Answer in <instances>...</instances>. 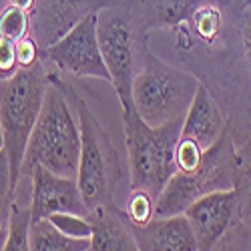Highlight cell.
I'll list each match as a JSON object with an SVG mask.
<instances>
[{
	"mask_svg": "<svg viewBox=\"0 0 251 251\" xmlns=\"http://www.w3.org/2000/svg\"><path fill=\"white\" fill-rule=\"evenodd\" d=\"M71 89L56 73L50 71V82L36 125L30 133L26 153L20 167V177H30L34 167L62 175L76 177L80 157V127L71 111Z\"/></svg>",
	"mask_w": 251,
	"mask_h": 251,
	"instance_id": "1",
	"label": "cell"
},
{
	"mask_svg": "<svg viewBox=\"0 0 251 251\" xmlns=\"http://www.w3.org/2000/svg\"><path fill=\"white\" fill-rule=\"evenodd\" d=\"M47 67L49 62L43 56L38 65L18 69L10 78L0 80V123L14 185H18L26 145L50 82V71Z\"/></svg>",
	"mask_w": 251,
	"mask_h": 251,
	"instance_id": "2",
	"label": "cell"
},
{
	"mask_svg": "<svg viewBox=\"0 0 251 251\" xmlns=\"http://www.w3.org/2000/svg\"><path fill=\"white\" fill-rule=\"evenodd\" d=\"M183 119L151 127L135 109L123 111L131 189H145L155 199L161 195L167 181L177 173L175 151L181 137Z\"/></svg>",
	"mask_w": 251,
	"mask_h": 251,
	"instance_id": "3",
	"label": "cell"
},
{
	"mask_svg": "<svg viewBox=\"0 0 251 251\" xmlns=\"http://www.w3.org/2000/svg\"><path fill=\"white\" fill-rule=\"evenodd\" d=\"M199 82V76L193 73L163 62L147 45L141 54V71H137L133 82L135 111L151 127L183 119L191 107Z\"/></svg>",
	"mask_w": 251,
	"mask_h": 251,
	"instance_id": "4",
	"label": "cell"
},
{
	"mask_svg": "<svg viewBox=\"0 0 251 251\" xmlns=\"http://www.w3.org/2000/svg\"><path fill=\"white\" fill-rule=\"evenodd\" d=\"M97 34L121 107L123 111H131L135 109L133 82L137 58L147 47V34L137 25L131 0H111L109 6L100 8L97 12Z\"/></svg>",
	"mask_w": 251,
	"mask_h": 251,
	"instance_id": "5",
	"label": "cell"
},
{
	"mask_svg": "<svg viewBox=\"0 0 251 251\" xmlns=\"http://www.w3.org/2000/svg\"><path fill=\"white\" fill-rule=\"evenodd\" d=\"M75 100L80 127V157L76 183L82 201L87 203L91 211L95 207L115 201V189L121 181V163L109 133L100 127L99 119L91 111L87 100H82L76 93Z\"/></svg>",
	"mask_w": 251,
	"mask_h": 251,
	"instance_id": "6",
	"label": "cell"
},
{
	"mask_svg": "<svg viewBox=\"0 0 251 251\" xmlns=\"http://www.w3.org/2000/svg\"><path fill=\"white\" fill-rule=\"evenodd\" d=\"M235 149L237 147L231 135V127H229L213 147L205 151L203 161L195 171H177L167 181L155 203V217L185 213L187 207L207 193L233 189Z\"/></svg>",
	"mask_w": 251,
	"mask_h": 251,
	"instance_id": "7",
	"label": "cell"
},
{
	"mask_svg": "<svg viewBox=\"0 0 251 251\" xmlns=\"http://www.w3.org/2000/svg\"><path fill=\"white\" fill-rule=\"evenodd\" d=\"M43 56L56 71L69 73L73 76H95L111 82V75L99 45L97 12L85 16L54 45L45 49Z\"/></svg>",
	"mask_w": 251,
	"mask_h": 251,
	"instance_id": "8",
	"label": "cell"
},
{
	"mask_svg": "<svg viewBox=\"0 0 251 251\" xmlns=\"http://www.w3.org/2000/svg\"><path fill=\"white\" fill-rule=\"evenodd\" d=\"M185 215L193 227L197 247L201 251L217 249L223 237L239 221L237 193L235 189L207 193L187 207Z\"/></svg>",
	"mask_w": 251,
	"mask_h": 251,
	"instance_id": "9",
	"label": "cell"
},
{
	"mask_svg": "<svg viewBox=\"0 0 251 251\" xmlns=\"http://www.w3.org/2000/svg\"><path fill=\"white\" fill-rule=\"evenodd\" d=\"M109 4L111 0H34L30 10V34L40 50H45L85 16Z\"/></svg>",
	"mask_w": 251,
	"mask_h": 251,
	"instance_id": "10",
	"label": "cell"
},
{
	"mask_svg": "<svg viewBox=\"0 0 251 251\" xmlns=\"http://www.w3.org/2000/svg\"><path fill=\"white\" fill-rule=\"evenodd\" d=\"M30 209L32 221L47 219L52 213L69 211L89 215V207L82 201L76 177H62L45 167H34L30 173Z\"/></svg>",
	"mask_w": 251,
	"mask_h": 251,
	"instance_id": "11",
	"label": "cell"
},
{
	"mask_svg": "<svg viewBox=\"0 0 251 251\" xmlns=\"http://www.w3.org/2000/svg\"><path fill=\"white\" fill-rule=\"evenodd\" d=\"M229 129V121L225 119L217 99L209 91L207 85L199 82L193 102L187 111L181 127V139H189L197 143L203 151L221 139V135Z\"/></svg>",
	"mask_w": 251,
	"mask_h": 251,
	"instance_id": "12",
	"label": "cell"
},
{
	"mask_svg": "<svg viewBox=\"0 0 251 251\" xmlns=\"http://www.w3.org/2000/svg\"><path fill=\"white\" fill-rule=\"evenodd\" d=\"M133 233L143 251H197L193 227L185 213L153 217L147 225L135 227Z\"/></svg>",
	"mask_w": 251,
	"mask_h": 251,
	"instance_id": "13",
	"label": "cell"
},
{
	"mask_svg": "<svg viewBox=\"0 0 251 251\" xmlns=\"http://www.w3.org/2000/svg\"><path fill=\"white\" fill-rule=\"evenodd\" d=\"M89 219L93 223V251H137V239L133 233V225L125 213V209L111 201L91 209Z\"/></svg>",
	"mask_w": 251,
	"mask_h": 251,
	"instance_id": "14",
	"label": "cell"
},
{
	"mask_svg": "<svg viewBox=\"0 0 251 251\" xmlns=\"http://www.w3.org/2000/svg\"><path fill=\"white\" fill-rule=\"evenodd\" d=\"M205 0H131L133 16L147 34L159 28H177Z\"/></svg>",
	"mask_w": 251,
	"mask_h": 251,
	"instance_id": "15",
	"label": "cell"
},
{
	"mask_svg": "<svg viewBox=\"0 0 251 251\" xmlns=\"http://www.w3.org/2000/svg\"><path fill=\"white\" fill-rule=\"evenodd\" d=\"M30 249L32 251H89L91 239H76L62 233L49 219L32 221L30 227Z\"/></svg>",
	"mask_w": 251,
	"mask_h": 251,
	"instance_id": "16",
	"label": "cell"
},
{
	"mask_svg": "<svg viewBox=\"0 0 251 251\" xmlns=\"http://www.w3.org/2000/svg\"><path fill=\"white\" fill-rule=\"evenodd\" d=\"M233 189L239 203V219L251 227V137L235 149Z\"/></svg>",
	"mask_w": 251,
	"mask_h": 251,
	"instance_id": "17",
	"label": "cell"
},
{
	"mask_svg": "<svg viewBox=\"0 0 251 251\" xmlns=\"http://www.w3.org/2000/svg\"><path fill=\"white\" fill-rule=\"evenodd\" d=\"M30 227H32V209L30 205H20L16 199L8 217V237L4 243L6 251H26L30 249Z\"/></svg>",
	"mask_w": 251,
	"mask_h": 251,
	"instance_id": "18",
	"label": "cell"
},
{
	"mask_svg": "<svg viewBox=\"0 0 251 251\" xmlns=\"http://www.w3.org/2000/svg\"><path fill=\"white\" fill-rule=\"evenodd\" d=\"M155 203L157 199L145 189H131V195L125 203V213H127L131 225H147L155 217Z\"/></svg>",
	"mask_w": 251,
	"mask_h": 251,
	"instance_id": "19",
	"label": "cell"
},
{
	"mask_svg": "<svg viewBox=\"0 0 251 251\" xmlns=\"http://www.w3.org/2000/svg\"><path fill=\"white\" fill-rule=\"evenodd\" d=\"M16 199V185L12 181L10 159L6 149H0V225L8 227V217L12 211V203Z\"/></svg>",
	"mask_w": 251,
	"mask_h": 251,
	"instance_id": "20",
	"label": "cell"
},
{
	"mask_svg": "<svg viewBox=\"0 0 251 251\" xmlns=\"http://www.w3.org/2000/svg\"><path fill=\"white\" fill-rule=\"evenodd\" d=\"M30 34V14L18 6L8 4L0 12V36L10 40H20Z\"/></svg>",
	"mask_w": 251,
	"mask_h": 251,
	"instance_id": "21",
	"label": "cell"
},
{
	"mask_svg": "<svg viewBox=\"0 0 251 251\" xmlns=\"http://www.w3.org/2000/svg\"><path fill=\"white\" fill-rule=\"evenodd\" d=\"M54 227H58L62 233H67L76 239H91L93 237V223L89 215H78V213H69V211H60L52 213L47 217Z\"/></svg>",
	"mask_w": 251,
	"mask_h": 251,
	"instance_id": "22",
	"label": "cell"
},
{
	"mask_svg": "<svg viewBox=\"0 0 251 251\" xmlns=\"http://www.w3.org/2000/svg\"><path fill=\"white\" fill-rule=\"evenodd\" d=\"M203 155H205V151L199 147L197 143H193V141H189V139H181V137H179L177 151H175L177 171H183V173H191V171H195L197 167L201 165V161H203Z\"/></svg>",
	"mask_w": 251,
	"mask_h": 251,
	"instance_id": "23",
	"label": "cell"
},
{
	"mask_svg": "<svg viewBox=\"0 0 251 251\" xmlns=\"http://www.w3.org/2000/svg\"><path fill=\"white\" fill-rule=\"evenodd\" d=\"M16 58H18L20 69H30V67H34L40 62V58H43V50H40V47L36 45L32 34L16 40Z\"/></svg>",
	"mask_w": 251,
	"mask_h": 251,
	"instance_id": "24",
	"label": "cell"
},
{
	"mask_svg": "<svg viewBox=\"0 0 251 251\" xmlns=\"http://www.w3.org/2000/svg\"><path fill=\"white\" fill-rule=\"evenodd\" d=\"M18 58H16V43L6 36H0V76L10 78L18 71Z\"/></svg>",
	"mask_w": 251,
	"mask_h": 251,
	"instance_id": "25",
	"label": "cell"
},
{
	"mask_svg": "<svg viewBox=\"0 0 251 251\" xmlns=\"http://www.w3.org/2000/svg\"><path fill=\"white\" fill-rule=\"evenodd\" d=\"M239 23L243 36V50L251 67V0H239Z\"/></svg>",
	"mask_w": 251,
	"mask_h": 251,
	"instance_id": "26",
	"label": "cell"
},
{
	"mask_svg": "<svg viewBox=\"0 0 251 251\" xmlns=\"http://www.w3.org/2000/svg\"><path fill=\"white\" fill-rule=\"evenodd\" d=\"M10 4L23 8V10H26V12L30 14V10H32V6H34V0H10Z\"/></svg>",
	"mask_w": 251,
	"mask_h": 251,
	"instance_id": "27",
	"label": "cell"
},
{
	"mask_svg": "<svg viewBox=\"0 0 251 251\" xmlns=\"http://www.w3.org/2000/svg\"><path fill=\"white\" fill-rule=\"evenodd\" d=\"M6 237H8V227H4V225H0V249H4Z\"/></svg>",
	"mask_w": 251,
	"mask_h": 251,
	"instance_id": "28",
	"label": "cell"
},
{
	"mask_svg": "<svg viewBox=\"0 0 251 251\" xmlns=\"http://www.w3.org/2000/svg\"><path fill=\"white\" fill-rule=\"evenodd\" d=\"M4 147V133H2V123H0V149Z\"/></svg>",
	"mask_w": 251,
	"mask_h": 251,
	"instance_id": "29",
	"label": "cell"
},
{
	"mask_svg": "<svg viewBox=\"0 0 251 251\" xmlns=\"http://www.w3.org/2000/svg\"><path fill=\"white\" fill-rule=\"evenodd\" d=\"M8 4H10V0H0V12H2V10H4Z\"/></svg>",
	"mask_w": 251,
	"mask_h": 251,
	"instance_id": "30",
	"label": "cell"
},
{
	"mask_svg": "<svg viewBox=\"0 0 251 251\" xmlns=\"http://www.w3.org/2000/svg\"><path fill=\"white\" fill-rule=\"evenodd\" d=\"M0 80H2V76H0Z\"/></svg>",
	"mask_w": 251,
	"mask_h": 251,
	"instance_id": "31",
	"label": "cell"
}]
</instances>
